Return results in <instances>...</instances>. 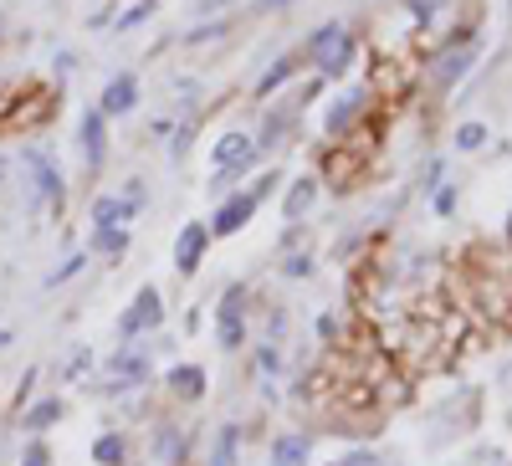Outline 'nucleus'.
Listing matches in <instances>:
<instances>
[{"mask_svg":"<svg viewBox=\"0 0 512 466\" xmlns=\"http://www.w3.org/2000/svg\"><path fill=\"white\" fill-rule=\"evenodd\" d=\"M134 103H139V77L134 72H123V77H113L108 88H103V118H123V113H134Z\"/></svg>","mask_w":512,"mask_h":466,"instance_id":"obj_7","label":"nucleus"},{"mask_svg":"<svg viewBox=\"0 0 512 466\" xmlns=\"http://www.w3.org/2000/svg\"><path fill=\"white\" fill-rule=\"evenodd\" d=\"M425 6H431V11H436V6H446V0H425Z\"/></svg>","mask_w":512,"mask_h":466,"instance_id":"obj_33","label":"nucleus"},{"mask_svg":"<svg viewBox=\"0 0 512 466\" xmlns=\"http://www.w3.org/2000/svg\"><path fill=\"white\" fill-rule=\"evenodd\" d=\"M82 262H88V257H72V262H67L62 272H52V277H47V287H57V282H67V277H77V272H82Z\"/></svg>","mask_w":512,"mask_h":466,"instance_id":"obj_27","label":"nucleus"},{"mask_svg":"<svg viewBox=\"0 0 512 466\" xmlns=\"http://www.w3.org/2000/svg\"><path fill=\"white\" fill-rule=\"evenodd\" d=\"M159 323H164V303H159L154 287H144L139 298H134V308L118 318V333H123V338H139V333H149V328H159Z\"/></svg>","mask_w":512,"mask_h":466,"instance_id":"obj_2","label":"nucleus"},{"mask_svg":"<svg viewBox=\"0 0 512 466\" xmlns=\"http://www.w3.org/2000/svg\"><path fill=\"white\" fill-rule=\"evenodd\" d=\"M21 466H47V446H26Z\"/></svg>","mask_w":512,"mask_h":466,"instance_id":"obj_29","label":"nucleus"},{"mask_svg":"<svg viewBox=\"0 0 512 466\" xmlns=\"http://www.w3.org/2000/svg\"><path fill=\"white\" fill-rule=\"evenodd\" d=\"M93 246L103 251V257H123V251H128V231L123 226H103V231H93Z\"/></svg>","mask_w":512,"mask_h":466,"instance_id":"obj_20","label":"nucleus"},{"mask_svg":"<svg viewBox=\"0 0 512 466\" xmlns=\"http://www.w3.org/2000/svg\"><path fill=\"white\" fill-rule=\"evenodd\" d=\"M472 62H477V41H456V47H446L441 62H436V82H441V88H451V82L472 67Z\"/></svg>","mask_w":512,"mask_h":466,"instance_id":"obj_11","label":"nucleus"},{"mask_svg":"<svg viewBox=\"0 0 512 466\" xmlns=\"http://www.w3.org/2000/svg\"><path fill=\"white\" fill-rule=\"evenodd\" d=\"M21 159H26V169H31V180H36V195H41V200H62V195H67V190H62V169L52 164L47 149H21Z\"/></svg>","mask_w":512,"mask_h":466,"instance_id":"obj_4","label":"nucleus"},{"mask_svg":"<svg viewBox=\"0 0 512 466\" xmlns=\"http://www.w3.org/2000/svg\"><path fill=\"white\" fill-rule=\"evenodd\" d=\"M221 31H226V21H210V26H195V31H190L185 41L195 47V41H210V36H221Z\"/></svg>","mask_w":512,"mask_h":466,"instance_id":"obj_26","label":"nucleus"},{"mask_svg":"<svg viewBox=\"0 0 512 466\" xmlns=\"http://www.w3.org/2000/svg\"><path fill=\"white\" fill-rule=\"evenodd\" d=\"M108 390L118 395V390H128V385H139V379L149 374V349H123L113 364H108Z\"/></svg>","mask_w":512,"mask_h":466,"instance_id":"obj_8","label":"nucleus"},{"mask_svg":"<svg viewBox=\"0 0 512 466\" xmlns=\"http://www.w3.org/2000/svg\"><path fill=\"white\" fill-rule=\"evenodd\" d=\"M359 108H364V93L354 88V93H344V98H338V103L328 108V118H323V129H328V134H344L349 123L359 118Z\"/></svg>","mask_w":512,"mask_h":466,"instance_id":"obj_15","label":"nucleus"},{"mask_svg":"<svg viewBox=\"0 0 512 466\" xmlns=\"http://www.w3.org/2000/svg\"><path fill=\"white\" fill-rule=\"evenodd\" d=\"M282 272H287V277H308V272H313V257H308V251H297V257H287Z\"/></svg>","mask_w":512,"mask_h":466,"instance_id":"obj_25","label":"nucleus"},{"mask_svg":"<svg viewBox=\"0 0 512 466\" xmlns=\"http://www.w3.org/2000/svg\"><path fill=\"white\" fill-rule=\"evenodd\" d=\"M205 246H210V226L190 221V226L180 231V241H175V267H180V277H195V272H200Z\"/></svg>","mask_w":512,"mask_h":466,"instance_id":"obj_5","label":"nucleus"},{"mask_svg":"<svg viewBox=\"0 0 512 466\" xmlns=\"http://www.w3.org/2000/svg\"><path fill=\"white\" fill-rule=\"evenodd\" d=\"M154 456H159V466H180V456H185V431L164 426L159 441H154Z\"/></svg>","mask_w":512,"mask_h":466,"instance_id":"obj_18","label":"nucleus"},{"mask_svg":"<svg viewBox=\"0 0 512 466\" xmlns=\"http://www.w3.org/2000/svg\"><path fill=\"white\" fill-rule=\"evenodd\" d=\"M52 420H62V400H41V405H31L21 426H26V431H47Z\"/></svg>","mask_w":512,"mask_h":466,"instance_id":"obj_19","label":"nucleus"},{"mask_svg":"<svg viewBox=\"0 0 512 466\" xmlns=\"http://www.w3.org/2000/svg\"><path fill=\"white\" fill-rule=\"evenodd\" d=\"M482 144H487L482 123H461V129H456V149H482Z\"/></svg>","mask_w":512,"mask_h":466,"instance_id":"obj_23","label":"nucleus"},{"mask_svg":"<svg viewBox=\"0 0 512 466\" xmlns=\"http://www.w3.org/2000/svg\"><path fill=\"white\" fill-rule=\"evenodd\" d=\"M451 210H456V190L446 185V190L436 195V216H451Z\"/></svg>","mask_w":512,"mask_h":466,"instance_id":"obj_28","label":"nucleus"},{"mask_svg":"<svg viewBox=\"0 0 512 466\" xmlns=\"http://www.w3.org/2000/svg\"><path fill=\"white\" fill-rule=\"evenodd\" d=\"M313 200H318V180H313V175L292 180V190H287V200H282V216H287V221H303L308 210H313Z\"/></svg>","mask_w":512,"mask_h":466,"instance_id":"obj_12","label":"nucleus"},{"mask_svg":"<svg viewBox=\"0 0 512 466\" xmlns=\"http://www.w3.org/2000/svg\"><path fill=\"white\" fill-rule=\"evenodd\" d=\"M128 216H134V205L118 200V195H98V200H93V231H103V226H123Z\"/></svg>","mask_w":512,"mask_h":466,"instance_id":"obj_16","label":"nucleus"},{"mask_svg":"<svg viewBox=\"0 0 512 466\" xmlns=\"http://www.w3.org/2000/svg\"><path fill=\"white\" fill-rule=\"evenodd\" d=\"M241 292H246V287H231L226 298H221V349H241V338H246V318H241Z\"/></svg>","mask_w":512,"mask_h":466,"instance_id":"obj_9","label":"nucleus"},{"mask_svg":"<svg viewBox=\"0 0 512 466\" xmlns=\"http://www.w3.org/2000/svg\"><path fill=\"white\" fill-rule=\"evenodd\" d=\"M292 72H297V57H277L262 77H256V98H272V93L282 88V82H287Z\"/></svg>","mask_w":512,"mask_h":466,"instance_id":"obj_17","label":"nucleus"},{"mask_svg":"<svg viewBox=\"0 0 512 466\" xmlns=\"http://www.w3.org/2000/svg\"><path fill=\"white\" fill-rule=\"evenodd\" d=\"M154 16V0H139V6H128L123 16H118V31H134V26H144Z\"/></svg>","mask_w":512,"mask_h":466,"instance_id":"obj_22","label":"nucleus"},{"mask_svg":"<svg viewBox=\"0 0 512 466\" xmlns=\"http://www.w3.org/2000/svg\"><path fill=\"white\" fill-rule=\"evenodd\" d=\"M169 390H175L180 400H200L205 395V369L200 364H175L169 369Z\"/></svg>","mask_w":512,"mask_h":466,"instance_id":"obj_13","label":"nucleus"},{"mask_svg":"<svg viewBox=\"0 0 512 466\" xmlns=\"http://www.w3.org/2000/svg\"><path fill=\"white\" fill-rule=\"evenodd\" d=\"M272 190H277V175H267V180H256V190H251V195H256V200H267Z\"/></svg>","mask_w":512,"mask_h":466,"instance_id":"obj_30","label":"nucleus"},{"mask_svg":"<svg viewBox=\"0 0 512 466\" xmlns=\"http://www.w3.org/2000/svg\"><path fill=\"white\" fill-rule=\"evenodd\" d=\"M6 344H11V333H6V328H0V349H6Z\"/></svg>","mask_w":512,"mask_h":466,"instance_id":"obj_32","label":"nucleus"},{"mask_svg":"<svg viewBox=\"0 0 512 466\" xmlns=\"http://www.w3.org/2000/svg\"><path fill=\"white\" fill-rule=\"evenodd\" d=\"M313 441L308 436H277L272 441V466H308Z\"/></svg>","mask_w":512,"mask_h":466,"instance_id":"obj_14","label":"nucleus"},{"mask_svg":"<svg viewBox=\"0 0 512 466\" xmlns=\"http://www.w3.org/2000/svg\"><path fill=\"white\" fill-rule=\"evenodd\" d=\"M308 57H313V67H318L323 82L328 77H344L349 62H354V31H349V21H323L313 31V41H308Z\"/></svg>","mask_w":512,"mask_h":466,"instance_id":"obj_1","label":"nucleus"},{"mask_svg":"<svg viewBox=\"0 0 512 466\" xmlns=\"http://www.w3.org/2000/svg\"><path fill=\"white\" fill-rule=\"evenodd\" d=\"M216 466H236V426H226V436L216 446Z\"/></svg>","mask_w":512,"mask_h":466,"instance_id":"obj_24","label":"nucleus"},{"mask_svg":"<svg viewBox=\"0 0 512 466\" xmlns=\"http://www.w3.org/2000/svg\"><path fill=\"white\" fill-rule=\"evenodd\" d=\"M93 461L98 466H123V436H98L93 441Z\"/></svg>","mask_w":512,"mask_h":466,"instance_id":"obj_21","label":"nucleus"},{"mask_svg":"<svg viewBox=\"0 0 512 466\" xmlns=\"http://www.w3.org/2000/svg\"><path fill=\"white\" fill-rule=\"evenodd\" d=\"M277 6H287V0H262V11H277Z\"/></svg>","mask_w":512,"mask_h":466,"instance_id":"obj_31","label":"nucleus"},{"mask_svg":"<svg viewBox=\"0 0 512 466\" xmlns=\"http://www.w3.org/2000/svg\"><path fill=\"white\" fill-rule=\"evenodd\" d=\"M82 159H88V169L98 175L103 169V159H108V118L98 113V108H88L82 113Z\"/></svg>","mask_w":512,"mask_h":466,"instance_id":"obj_6","label":"nucleus"},{"mask_svg":"<svg viewBox=\"0 0 512 466\" xmlns=\"http://www.w3.org/2000/svg\"><path fill=\"white\" fill-rule=\"evenodd\" d=\"M256 159V144L246 139V134H226L221 144H216V164H221V175H241V169Z\"/></svg>","mask_w":512,"mask_h":466,"instance_id":"obj_10","label":"nucleus"},{"mask_svg":"<svg viewBox=\"0 0 512 466\" xmlns=\"http://www.w3.org/2000/svg\"><path fill=\"white\" fill-rule=\"evenodd\" d=\"M507 236H512V216H507Z\"/></svg>","mask_w":512,"mask_h":466,"instance_id":"obj_34","label":"nucleus"},{"mask_svg":"<svg viewBox=\"0 0 512 466\" xmlns=\"http://www.w3.org/2000/svg\"><path fill=\"white\" fill-rule=\"evenodd\" d=\"M256 205H262V200H256L251 190H241V195H231L221 210H216V216H210V236H236L251 216H256Z\"/></svg>","mask_w":512,"mask_h":466,"instance_id":"obj_3","label":"nucleus"}]
</instances>
